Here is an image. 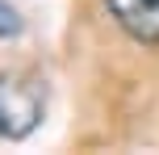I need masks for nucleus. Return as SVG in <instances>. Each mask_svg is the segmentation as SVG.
I'll return each instance as SVG.
<instances>
[{
    "mask_svg": "<svg viewBox=\"0 0 159 155\" xmlns=\"http://www.w3.org/2000/svg\"><path fill=\"white\" fill-rule=\"evenodd\" d=\"M46 117V84L25 71H4L0 75V139L21 143Z\"/></svg>",
    "mask_w": 159,
    "mask_h": 155,
    "instance_id": "obj_1",
    "label": "nucleus"
},
{
    "mask_svg": "<svg viewBox=\"0 0 159 155\" xmlns=\"http://www.w3.org/2000/svg\"><path fill=\"white\" fill-rule=\"evenodd\" d=\"M109 17L143 46L159 42V0H105Z\"/></svg>",
    "mask_w": 159,
    "mask_h": 155,
    "instance_id": "obj_2",
    "label": "nucleus"
},
{
    "mask_svg": "<svg viewBox=\"0 0 159 155\" xmlns=\"http://www.w3.org/2000/svg\"><path fill=\"white\" fill-rule=\"evenodd\" d=\"M21 30H25V21H21V13H17V4L0 0V42H4V38H17Z\"/></svg>",
    "mask_w": 159,
    "mask_h": 155,
    "instance_id": "obj_3",
    "label": "nucleus"
}]
</instances>
